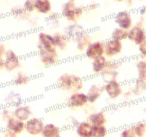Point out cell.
Instances as JSON below:
<instances>
[{
    "instance_id": "obj_1",
    "label": "cell",
    "mask_w": 146,
    "mask_h": 137,
    "mask_svg": "<svg viewBox=\"0 0 146 137\" xmlns=\"http://www.w3.org/2000/svg\"><path fill=\"white\" fill-rule=\"evenodd\" d=\"M59 89L73 93L81 91L83 88V81L80 76L72 74H64L57 79Z\"/></svg>"
},
{
    "instance_id": "obj_2",
    "label": "cell",
    "mask_w": 146,
    "mask_h": 137,
    "mask_svg": "<svg viewBox=\"0 0 146 137\" xmlns=\"http://www.w3.org/2000/svg\"><path fill=\"white\" fill-rule=\"evenodd\" d=\"M83 13V8L78 7L75 2H67L64 3L62 9V15L67 21L73 23H77Z\"/></svg>"
},
{
    "instance_id": "obj_3",
    "label": "cell",
    "mask_w": 146,
    "mask_h": 137,
    "mask_svg": "<svg viewBox=\"0 0 146 137\" xmlns=\"http://www.w3.org/2000/svg\"><path fill=\"white\" fill-rule=\"evenodd\" d=\"M87 57L91 59H95L105 54V43L100 41L91 42L85 49Z\"/></svg>"
},
{
    "instance_id": "obj_4",
    "label": "cell",
    "mask_w": 146,
    "mask_h": 137,
    "mask_svg": "<svg viewBox=\"0 0 146 137\" xmlns=\"http://www.w3.org/2000/svg\"><path fill=\"white\" fill-rule=\"evenodd\" d=\"M146 33L144 28L140 24H137L132 26L128 31V40L139 46L145 39Z\"/></svg>"
},
{
    "instance_id": "obj_5",
    "label": "cell",
    "mask_w": 146,
    "mask_h": 137,
    "mask_svg": "<svg viewBox=\"0 0 146 137\" xmlns=\"http://www.w3.org/2000/svg\"><path fill=\"white\" fill-rule=\"evenodd\" d=\"M44 124L41 119L31 118L25 122V130L32 136H37L42 134Z\"/></svg>"
},
{
    "instance_id": "obj_6",
    "label": "cell",
    "mask_w": 146,
    "mask_h": 137,
    "mask_svg": "<svg viewBox=\"0 0 146 137\" xmlns=\"http://www.w3.org/2000/svg\"><path fill=\"white\" fill-rule=\"evenodd\" d=\"M21 66L20 59L17 54L13 50H7L5 57V68L8 72H12L17 69Z\"/></svg>"
},
{
    "instance_id": "obj_7",
    "label": "cell",
    "mask_w": 146,
    "mask_h": 137,
    "mask_svg": "<svg viewBox=\"0 0 146 137\" xmlns=\"http://www.w3.org/2000/svg\"><path fill=\"white\" fill-rule=\"evenodd\" d=\"M104 90L110 99H116L123 94L121 84L117 79L109 81L104 86Z\"/></svg>"
},
{
    "instance_id": "obj_8",
    "label": "cell",
    "mask_w": 146,
    "mask_h": 137,
    "mask_svg": "<svg viewBox=\"0 0 146 137\" xmlns=\"http://www.w3.org/2000/svg\"><path fill=\"white\" fill-rule=\"evenodd\" d=\"M88 103L87 94L82 92H75L73 93L67 101V106L70 108H81Z\"/></svg>"
},
{
    "instance_id": "obj_9",
    "label": "cell",
    "mask_w": 146,
    "mask_h": 137,
    "mask_svg": "<svg viewBox=\"0 0 146 137\" xmlns=\"http://www.w3.org/2000/svg\"><path fill=\"white\" fill-rule=\"evenodd\" d=\"M115 22L119 28L129 31L133 26L132 16L127 11H123L116 14L115 16Z\"/></svg>"
},
{
    "instance_id": "obj_10",
    "label": "cell",
    "mask_w": 146,
    "mask_h": 137,
    "mask_svg": "<svg viewBox=\"0 0 146 137\" xmlns=\"http://www.w3.org/2000/svg\"><path fill=\"white\" fill-rule=\"evenodd\" d=\"M39 51H50L57 49L54 45L53 37L45 32H40L38 35Z\"/></svg>"
},
{
    "instance_id": "obj_11",
    "label": "cell",
    "mask_w": 146,
    "mask_h": 137,
    "mask_svg": "<svg viewBox=\"0 0 146 137\" xmlns=\"http://www.w3.org/2000/svg\"><path fill=\"white\" fill-rule=\"evenodd\" d=\"M123 49L122 41L110 40L105 43V55L108 58H112L121 53Z\"/></svg>"
},
{
    "instance_id": "obj_12",
    "label": "cell",
    "mask_w": 146,
    "mask_h": 137,
    "mask_svg": "<svg viewBox=\"0 0 146 137\" xmlns=\"http://www.w3.org/2000/svg\"><path fill=\"white\" fill-rule=\"evenodd\" d=\"M40 61L44 66H52L57 64L59 56L57 49L50 51H40Z\"/></svg>"
},
{
    "instance_id": "obj_13",
    "label": "cell",
    "mask_w": 146,
    "mask_h": 137,
    "mask_svg": "<svg viewBox=\"0 0 146 137\" xmlns=\"http://www.w3.org/2000/svg\"><path fill=\"white\" fill-rule=\"evenodd\" d=\"M7 129L13 131L16 134H19L25 130V122L11 117L7 120Z\"/></svg>"
},
{
    "instance_id": "obj_14",
    "label": "cell",
    "mask_w": 146,
    "mask_h": 137,
    "mask_svg": "<svg viewBox=\"0 0 146 137\" xmlns=\"http://www.w3.org/2000/svg\"><path fill=\"white\" fill-rule=\"evenodd\" d=\"M31 114H32L31 109L28 106L19 105L17 106L15 108L13 112V117L20 121L26 122L30 119Z\"/></svg>"
},
{
    "instance_id": "obj_15",
    "label": "cell",
    "mask_w": 146,
    "mask_h": 137,
    "mask_svg": "<svg viewBox=\"0 0 146 137\" xmlns=\"http://www.w3.org/2000/svg\"><path fill=\"white\" fill-rule=\"evenodd\" d=\"M109 62L110 61L107 60V58L105 56H101V57L92 60V71L96 74H100L107 68Z\"/></svg>"
},
{
    "instance_id": "obj_16",
    "label": "cell",
    "mask_w": 146,
    "mask_h": 137,
    "mask_svg": "<svg viewBox=\"0 0 146 137\" xmlns=\"http://www.w3.org/2000/svg\"><path fill=\"white\" fill-rule=\"evenodd\" d=\"M91 37L89 34L86 33L85 31L75 37V42L77 44V48L79 51H84L87 49L90 44L91 43Z\"/></svg>"
},
{
    "instance_id": "obj_17",
    "label": "cell",
    "mask_w": 146,
    "mask_h": 137,
    "mask_svg": "<svg viewBox=\"0 0 146 137\" xmlns=\"http://www.w3.org/2000/svg\"><path fill=\"white\" fill-rule=\"evenodd\" d=\"M117 68V64H114V63L109 62L107 68H105V71L101 74L104 80L106 82H109V81L116 79V77H117V74H118Z\"/></svg>"
},
{
    "instance_id": "obj_18",
    "label": "cell",
    "mask_w": 146,
    "mask_h": 137,
    "mask_svg": "<svg viewBox=\"0 0 146 137\" xmlns=\"http://www.w3.org/2000/svg\"><path fill=\"white\" fill-rule=\"evenodd\" d=\"M76 133L79 137H92V125L88 121H83L76 127Z\"/></svg>"
},
{
    "instance_id": "obj_19",
    "label": "cell",
    "mask_w": 146,
    "mask_h": 137,
    "mask_svg": "<svg viewBox=\"0 0 146 137\" xmlns=\"http://www.w3.org/2000/svg\"><path fill=\"white\" fill-rule=\"evenodd\" d=\"M53 37L54 45L56 49L58 48L60 50H65L68 45L69 40H70L65 34L56 33Z\"/></svg>"
},
{
    "instance_id": "obj_20",
    "label": "cell",
    "mask_w": 146,
    "mask_h": 137,
    "mask_svg": "<svg viewBox=\"0 0 146 137\" xmlns=\"http://www.w3.org/2000/svg\"><path fill=\"white\" fill-rule=\"evenodd\" d=\"M35 10L40 14H47L52 10V3L50 0H35Z\"/></svg>"
},
{
    "instance_id": "obj_21",
    "label": "cell",
    "mask_w": 146,
    "mask_h": 137,
    "mask_svg": "<svg viewBox=\"0 0 146 137\" xmlns=\"http://www.w3.org/2000/svg\"><path fill=\"white\" fill-rule=\"evenodd\" d=\"M88 121L92 126L105 125L107 122V119L105 113L102 111H98L90 114L88 117Z\"/></svg>"
},
{
    "instance_id": "obj_22",
    "label": "cell",
    "mask_w": 146,
    "mask_h": 137,
    "mask_svg": "<svg viewBox=\"0 0 146 137\" xmlns=\"http://www.w3.org/2000/svg\"><path fill=\"white\" fill-rule=\"evenodd\" d=\"M102 94V89L98 85L93 84L89 88L88 93L86 94L88 96V102L90 104H94L100 98Z\"/></svg>"
},
{
    "instance_id": "obj_23",
    "label": "cell",
    "mask_w": 146,
    "mask_h": 137,
    "mask_svg": "<svg viewBox=\"0 0 146 137\" xmlns=\"http://www.w3.org/2000/svg\"><path fill=\"white\" fill-rule=\"evenodd\" d=\"M42 137H61L60 129L53 124H45L42 131Z\"/></svg>"
},
{
    "instance_id": "obj_24",
    "label": "cell",
    "mask_w": 146,
    "mask_h": 137,
    "mask_svg": "<svg viewBox=\"0 0 146 137\" xmlns=\"http://www.w3.org/2000/svg\"><path fill=\"white\" fill-rule=\"evenodd\" d=\"M64 32H65V34L69 38L75 39L79 34L85 32V30H84L83 27L81 25L78 24L77 23H73L72 24L69 25L65 29Z\"/></svg>"
},
{
    "instance_id": "obj_25",
    "label": "cell",
    "mask_w": 146,
    "mask_h": 137,
    "mask_svg": "<svg viewBox=\"0 0 146 137\" xmlns=\"http://www.w3.org/2000/svg\"><path fill=\"white\" fill-rule=\"evenodd\" d=\"M127 39H128V31L117 27L112 32V40L122 41Z\"/></svg>"
},
{
    "instance_id": "obj_26",
    "label": "cell",
    "mask_w": 146,
    "mask_h": 137,
    "mask_svg": "<svg viewBox=\"0 0 146 137\" xmlns=\"http://www.w3.org/2000/svg\"><path fill=\"white\" fill-rule=\"evenodd\" d=\"M137 79L146 80V60H139L136 64Z\"/></svg>"
},
{
    "instance_id": "obj_27",
    "label": "cell",
    "mask_w": 146,
    "mask_h": 137,
    "mask_svg": "<svg viewBox=\"0 0 146 137\" xmlns=\"http://www.w3.org/2000/svg\"><path fill=\"white\" fill-rule=\"evenodd\" d=\"M131 128L137 137H144L146 134V124L144 122L137 123Z\"/></svg>"
},
{
    "instance_id": "obj_28",
    "label": "cell",
    "mask_w": 146,
    "mask_h": 137,
    "mask_svg": "<svg viewBox=\"0 0 146 137\" xmlns=\"http://www.w3.org/2000/svg\"><path fill=\"white\" fill-rule=\"evenodd\" d=\"M146 92V80L137 79L135 83L133 92L135 95H139Z\"/></svg>"
},
{
    "instance_id": "obj_29",
    "label": "cell",
    "mask_w": 146,
    "mask_h": 137,
    "mask_svg": "<svg viewBox=\"0 0 146 137\" xmlns=\"http://www.w3.org/2000/svg\"><path fill=\"white\" fill-rule=\"evenodd\" d=\"M108 132L105 125L92 126V137H106Z\"/></svg>"
},
{
    "instance_id": "obj_30",
    "label": "cell",
    "mask_w": 146,
    "mask_h": 137,
    "mask_svg": "<svg viewBox=\"0 0 146 137\" xmlns=\"http://www.w3.org/2000/svg\"><path fill=\"white\" fill-rule=\"evenodd\" d=\"M29 76H27L25 74L22 73V72H19L17 75L16 78L15 79V84L17 86H23V85H26L29 83Z\"/></svg>"
},
{
    "instance_id": "obj_31",
    "label": "cell",
    "mask_w": 146,
    "mask_h": 137,
    "mask_svg": "<svg viewBox=\"0 0 146 137\" xmlns=\"http://www.w3.org/2000/svg\"><path fill=\"white\" fill-rule=\"evenodd\" d=\"M11 12H12V14L14 16H15V17H20L21 19H24V17H27V16L29 14L25 12L23 7H19L13 8Z\"/></svg>"
},
{
    "instance_id": "obj_32",
    "label": "cell",
    "mask_w": 146,
    "mask_h": 137,
    "mask_svg": "<svg viewBox=\"0 0 146 137\" xmlns=\"http://www.w3.org/2000/svg\"><path fill=\"white\" fill-rule=\"evenodd\" d=\"M23 9L28 14H30L35 10V0H26L23 5Z\"/></svg>"
},
{
    "instance_id": "obj_33",
    "label": "cell",
    "mask_w": 146,
    "mask_h": 137,
    "mask_svg": "<svg viewBox=\"0 0 146 137\" xmlns=\"http://www.w3.org/2000/svg\"><path fill=\"white\" fill-rule=\"evenodd\" d=\"M6 47L4 44L0 43V69L5 68V57L6 55Z\"/></svg>"
},
{
    "instance_id": "obj_34",
    "label": "cell",
    "mask_w": 146,
    "mask_h": 137,
    "mask_svg": "<svg viewBox=\"0 0 146 137\" xmlns=\"http://www.w3.org/2000/svg\"><path fill=\"white\" fill-rule=\"evenodd\" d=\"M7 100L11 104H16V103H19L21 101V96L18 94L12 92L7 96Z\"/></svg>"
},
{
    "instance_id": "obj_35",
    "label": "cell",
    "mask_w": 146,
    "mask_h": 137,
    "mask_svg": "<svg viewBox=\"0 0 146 137\" xmlns=\"http://www.w3.org/2000/svg\"><path fill=\"white\" fill-rule=\"evenodd\" d=\"M120 137H137L131 128H127L123 130L120 134Z\"/></svg>"
},
{
    "instance_id": "obj_36",
    "label": "cell",
    "mask_w": 146,
    "mask_h": 137,
    "mask_svg": "<svg viewBox=\"0 0 146 137\" xmlns=\"http://www.w3.org/2000/svg\"><path fill=\"white\" fill-rule=\"evenodd\" d=\"M138 49L140 55L144 58H146V37L143 42L138 46Z\"/></svg>"
},
{
    "instance_id": "obj_37",
    "label": "cell",
    "mask_w": 146,
    "mask_h": 137,
    "mask_svg": "<svg viewBox=\"0 0 146 137\" xmlns=\"http://www.w3.org/2000/svg\"><path fill=\"white\" fill-rule=\"evenodd\" d=\"M49 19H50V22H56L57 24H58L59 22V17L57 14L56 13H52L49 16Z\"/></svg>"
},
{
    "instance_id": "obj_38",
    "label": "cell",
    "mask_w": 146,
    "mask_h": 137,
    "mask_svg": "<svg viewBox=\"0 0 146 137\" xmlns=\"http://www.w3.org/2000/svg\"><path fill=\"white\" fill-rule=\"evenodd\" d=\"M4 136L5 137H17V134L14 133L13 131H10V130L7 129L4 133Z\"/></svg>"
},
{
    "instance_id": "obj_39",
    "label": "cell",
    "mask_w": 146,
    "mask_h": 137,
    "mask_svg": "<svg viewBox=\"0 0 146 137\" xmlns=\"http://www.w3.org/2000/svg\"><path fill=\"white\" fill-rule=\"evenodd\" d=\"M2 114V116H3L4 119H5L7 120L9 117H11V116L9 115V114H10V112H9V111L8 109L3 110Z\"/></svg>"
},
{
    "instance_id": "obj_40",
    "label": "cell",
    "mask_w": 146,
    "mask_h": 137,
    "mask_svg": "<svg viewBox=\"0 0 146 137\" xmlns=\"http://www.w3.org/2000/svg\"><path fill=\"white\" fill-rule=\"evenodd\" d=\"M124 2L127 7H131L133 4V0H125Z\"/></svg>"
},
{
    "instance_id": "obj_41",
    "label": "cell",
    "mask_w": 146,
    "mask_h": 137,
    "mask_svg": "<svg viewBox=\"0 0 146 137\" xmlns=\"http://www.w3.org/2000/svg\"><path fill=\"white\" fill-rule=\"evenodd\" d=\"M72 124L75 126H78V124H80V122H78V121L77 119H72Z\"/></svg>"
},
{
    "instance_id": "obj_42",
    "label": "cell",
    "mask_w": 146,
    "mask_h": 137,
    "mask_svg": "<svg viewBox=\"0 0 146 137\" xmlns=\"http://www.w3.org/2000/svg\"><path fill=\"white\" fill-rule=\"evenodd\" d=\"M146 13V7H143L142 9H140V15H144Z\"/></svg>"
},
{
    "instance_id": "obj_43",
    "label": "cell",
    "mask_w": 146,
    "mask_h": 137,
    "mask_svg": "<svg viewBox=\"0 0 146 137\" xmlns=\"http://www.w3.org/2000/svg\"><path fill=\"white\" fill-rule=\"evenodd\" d=\"M89 8L91 9H95L97 8V5L96 4H93V5H89Z\"/></svg>"
},
{
    "instance_id": "obj_44",
    "label": "cell",
    "mask_w": 146,
    "mask_h": 137,
    "mask_svg": "<svg viewBox=\"0 0 146 137\" xmlns=\"http://www.w3.org/2000/svg\"><path fill=\"white\" fill-rule=\"evenodd\" d=\"M113 1H115V2H124L125 0H113Z\"/></svg>"
},
{
    "instance_id": "obj_45",
    "label": "cell",
    "mask_w": 146,
    "mask_h": 137,
    "mask_svg": "<svg viewBox=\"0 0 146 137\" xmlns=\"http://www.w3.org/2000/svg\"><path fill=\"white\" fill-rule=\"evenodd\" d=\"M69 2H75L76 0H68Z\"/></svg>"
},
{
    "instance_id": "obj_46",
    "label": "cell",
    "mask_w": 146,
    "mask_h": 137,
    "mask_svg": "<svg viewBox=\"0 0 146 137\" xmlns=\"http://www.w3.org/2000/svg\"><path fill=\"white\" fill-rule=\"evenodd\" d=\"M145 99H146V97H145Z\"/></svg>"
},
{
    "instance_id": "obj_47",
    "label": "cell",
    "mask_w": 146,
    "mask_h": 137,
    "mask_svg": "<svg viewBox=\"0 0 146 137\" xmlns=\"http://www.w3.org/2000/svg\"><path fill=\"white\" fill-rule=\"evenodd\" d=\"M4 137H5V136H4Z\"/></svg>"
}]
</instances>
